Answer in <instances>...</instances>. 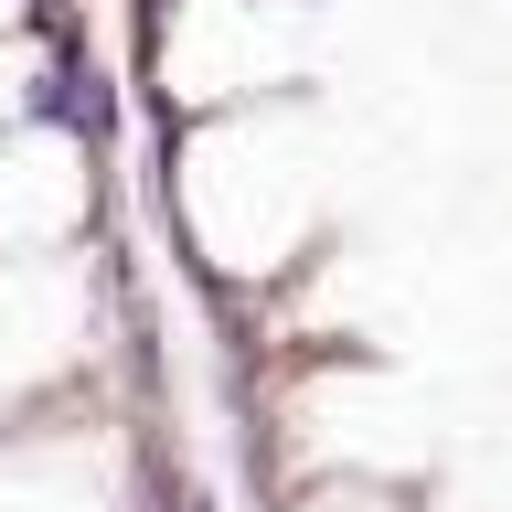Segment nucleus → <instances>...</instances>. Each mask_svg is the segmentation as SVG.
<instances>
[{"label":"nucleus","instance_id":"nucleus-1","mask_svg":"<svg viewBox=\"0 0 512 512\" xmlns=\"http://www.w3.org/2000/svg\"><path fill=\"white\" fill-rule=\"evenodd\" d=\"M86 214V139L54 118L0 128V256H54V235Z\"/></svg>","mask_w":512,"mask_h":512},{"label":"nucleus","instance_id":"nucleus-2","mask_svg":"<svg viewBox=\"0 0 512 512\" xmlns=\"http://www.w3.org/2000/svg\"><path fill=\"white\" fill-rule=\"evenodd\" d=\"M75 342V288L54 278V256H0V384H32Z\"/></svg>","mask_w":512,"mask_h":512},{"label":"nucleus","instance_id":"nucleus-3","mask_svg":"<svg viewBox=\"0 0 512 512\" xmlns=\"http://www.w3.org/2000/svg\"><path fill=\"white\" fill-rule=\"evenodd\" d=\"M299 512H406V502H374V491H331V502H299Z\"/></svg>","mask_w":512,"mask_h":512},{"label":"nucleus","instance_id":"nucleus-4","mask_svg":"<svg viewBox=\"0 0 512 512\" xmlns=\"http://www.w3.org/2000/svg\"><path fill=\"white\" fill-rule=\"evenodd\" d=\"M11 22H22V0H0V32H11Z\"/></svg>","mask_w":512,"mask_h":512}]
</instances>
